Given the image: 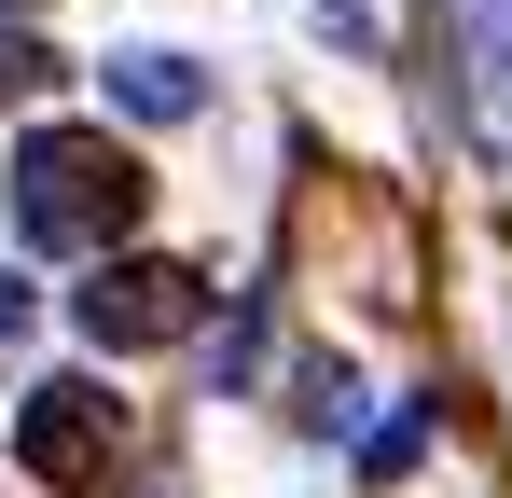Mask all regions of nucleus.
<instances>
[{"label": "nucleus", "instance_id": "obj_7", "mask_svg": "<svg viewBox=\"0 0 512 498\" xmlns=\"http://www.w3.org/2000/svg\"><path fill=\"white\" fill-rule=\"evenodd\" d=\"M14 332H28V277L0 263V346H14Z\"/></svg>", "mask_w": 512, "mask_h": 498}, {"label": "nucleus", "instance_id": "obj_4", "mask_svg": "<svg viewBox=\"0 0 512 498\" xmlns=\"http://www.w3.org/2000/svg\"><path fill=\"white\" fill-rule=\"evenodd\" d=\"M97 83H111L139 125H194V111H208V70H194V56H167V42H125Z\"/></svg>", "mask_w": 512, "mask_h": 498}, {"label": "nucleus", "instance_id": "obj_1", "mask_svg": "<svg viewBox=\"0 0 512 498\" xmlns=\"http://www.w3.org/2000/svg\"><path fill=\"white\" fill-rule=\"evenodd\" d=\"M139 153L125 139H97V125H28L14 139V236L28 249H97L111 263V236L139 222Z\"/></svg>", "mask_w": 512, "mask_h": 498}, {"label": "nucleus", "instance_id": "obj_2", "mask_svg": "<svg viewBox=\"0 0 512 498\" xmlns=\"http://www.w3.org/2000/svg\"><path fill=\"white\" fill-rule=\"evenodd\" d=\"M70 319H84L97 346H180V332L208 319V277L167 263V249H125V263H97L84 291H70Z\"/></svg>", "mask_w": 512, "mask_h": 498}, {"label": "nucleus", "instance_id": "obj_6", "mask_svg": "<svg viewBox=\"0 0 512 498\" xmlns=\"http://www.w3.org/2000/svg\"><path fill=\"white\" fill-rule=\"evenodd\" d=\"M42 83H56V56H42L28 28H0V97H42Z\"/></svg>", "mask_w": 512, "mask_h": 498}, {"label": "nucleus", "instance_id": "obj_5", "mask_svg": "<svg viewBox=\"0 0 512 498\" xmlns=\"http://www.w3.org/2000/svg\"><path fill=\"white\" fill-rule=\"evenodd\" d=\"M416 443H429V415H388V429L360 443V485H402V471H416Z\"/></svg>", "mask_w": 512, "mask_h": 498}, {"label": "nucleus", "instance_id": "obj_3", "mask_svg": "<svg viewBox=\"0 0 512 498\" xmlns=\"http://www.w3.org/2000/svg\"><path fill=\"white\" fill-rule=\"evenodd\" d=\"M111 443H125V402L84 388V374H56V388L14 402V471H28V485H97Z\"/></svg>", "mask_w": 512, "mask_h": 498}]
</instances>
